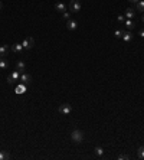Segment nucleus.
I'll use <instances>...</instances> for the list:
<instances>
[{
	"label": "nucleus",
	"mask_w": 144,
	"mask_h": 160,
	"mask_svg": "<svg viewBox=\"0 0 144 160\" xmlns=\"http://www.w3.org/2000/svg\"><path fill=\"white\" fill-rule=\"evenodd\" d=\"M71 139H72V141H74V143H82L84 141V133L77 128V130H74L71 133Z\"/></svg>",
	"instance_id": "obj_1"
},
{
	"label": "nucleus",
	"mask_w": 144,
	"mask_h": 160,
	"mask_svg": "<svg viewBox=\"0 0 144 160\" xmlns=\"http://www.w3.org/2000/svg\"><path fill=\"white\" fill-rule=\"evenodd\" d=\"M81 7H82V5H81L79 0H71L69 2V10L72 13H78L81 10Z\"/></svg>",
	"instance_id": "obj_2"
},
{
	"label": "nucleus",
	"mask_w": 144,
	"mask_h": 160,
	"mask_svg": "<svg viewBox=\"0 0 144 160\" xmlns=\"http://www.w3.org/2000/svg\"><path fill=\"white\" fill-rule=\"evenodd\" d=\"M22 45H23V49L29 51V49H32L35 46V40H33V38H25L23 42H22Z\"/></svg>",
	"instance_id": "obj_3"
},
{
	"label": "nucleus",
	"mask_w": 144,
	"mask_h": 160,
	"mask_svg": "<svg viewBox=\"0 0 144 160\" xmlns=\"http://www.w3.org/2000/svg\"><path fill=\"white\" fill-rule=\"evenodd\" d=\"M58 111H59L61 114H63V116H68V114H71L72 108H71V105H69V104H62V105L58 108Z\"/></svg>",
	"instance_id": "obj_4"
},
{
	"label": "nucleus",
	"mask_w": 144,
	"mask_h": 160,
	"mask_svg": "<svg viewBox=\"0 0 144 160\" xmlns=\"http://www.w3.org/2000/svg\"><path fill=\"white\" fill-rule=\"evenodd\" d=\"M19 79H20L22 84H25V85H29V84L32 82V77H30L29 74H23V72L20 74V78H19Z\"/></svg>",
	"instance_id": "obj_5"
},
{
	"label": "nucleus",
	"mask_w": 144,
	"mask_h": 160,
	"mask_svg": "<svg viewBox=\"0 0 144 160\" xmlns=\"http://www.w3.org/2000/svg\"><path fill=\"white\" fill-rule=\"evenodd\" d=\"M66 28H68V30H75L78 28V22L77 20H72V19L66 20Z\"/></svg>",
	"instance_id": "obj_6"
},
{
	"label": "nucleus",
	"mask_w": 144,
	"mask_h": 160,
	"mask_svg": "<svg viewBox=\"0 0 144 160\" xmlns=\"http://www.w3.org/2000/svg\"><path fill=\"white\" fill-rule=\"evenodd\" d=\"M9 45H3V46H0V58H6L9 55Z\"/></svg>",
	"instance_id": "obj_7"
},
{
	"label": "nucleus",
	"mask_w": 144,
	"mask_h": 160,
	"mask_svg": "<svg viewBox=\"0 0 144 160\" xmlns=\"http://www.w3.org/2000/svg\"><path fill=\"white\" fill-rule=\"evenodd\" d=\"M25 69H26V62L19 61V62L16 63V71H19V72H25Z\"/></svg>",
	"instance_id": "obj_8"
},
{
	"label": "nucleus",
	"mask_w": 144,
	"mask_h": 160,
	"mask_svg": "<svg viewBox=\"0 0 144 160\" xmlns=\"http://www.w3.org/2000/svg\"><path fill=\"white\" fill-rule=\"evenodd\" d=\"M55 9H56V12L63 13V12H66V5H65V3H62V2H59V3H56V5H55Z\"/></svg>",
	"instance_id": "obj_9"
},
{
	"label": "nucleus",
	"mask_w": 144,
	"mask_h": 160,
	"mask_svg": "<svg viewBox=\"0 0 144 160\" xmlns=\"http://www.w3.org/2000/svg\"><path fill=\"white\" fill-rule=\"evenodd\" d=\"M124 16H126L127 19H133V17L135 16V9H133V7H128V9L126 10Z\"/></svg>",
	"instance_id": "obj_10"
},
{
	"label": "nucleus",
	"mask_w": 144,
	"mask_h": 160,
	"mask_svg": "<svg viewBox=\"0 0 144 160\" xmlns=\"http://www.w3.org/2000/svg\"><path fill=\"white\" fill-rule=\"evenodd\" d=\"M133 39V33H131V30H126V32H123V40L124 42H130Z\"/></svg>",
	"instance_id": "obj_11"
},
{
	"label": "nucleus",
	"mask_w": 144,
	"mask_h": 160,
	"mask_svg": "<svg viewBox=\"0 0 144 160\" xmlns=\"http://www.w3.org/2000/svg\"><path fill=\"white\" fill-rule=\"evenodd\" d=\"M12 51H13V52H17V54H22L23 45H22V43H15L13 46H12Z\"/></svg>",
	"instance_id": "obj_12"
},
{
	"label": "nucleus",
	"mask_w": 144,
	"mask_h": 160,
	"mask_svg": "<svg viewBox=\"0 0 144 160\" xmlns=\"http://www.w3.org/2000/svg\"><path fill=\"white\" fill-rule=\"evenodd\" d=\"M124 25H126V28L128 29V30H131V29H134V26H135V23L131 20V19H127L126 22H124Z\"/></svg>",
	"instance_id": "obj_13"
},
{
	"label": "nucleus",
	"mask_w": 144,
	"mask_h": 160,
	"mask_svg": "<svg viewBox=\"0 0 144 160\" xmlns=\"http://www.w3.org/2000/svg\"><path fill=\"white\" fill-rule=\"evenodd\" d=\"M135 10H138V12H144V0H140L138 3H135Z\"/></svg>",
	"instance_id": "obj_14"
},
{
	"label": "nucleus",
	"mask_w": 144,
	"mask_h": 160,
	"mask_svg": "<svg viewBox=\"0 0 144 160\" xmlns=\"http://www.w3.org/2000/svg\"><path fill=\"white\" fill-rule=\"evenodd\" d=\"M7 66H9V62L5 58H0V69H6Z\"/></svg>",
	"instance_id": "obj_15"
},
{
	"label": "nucleus",
	"mask_w": 144,
	"mask_h": 160,
	"mask_svg": "<svg viewBox=\"0 0 144 160\" xmlns=\"http://www.w3.org/2000/svg\"><path fill=\"white\" fill-rule=\"evenodd\" d=\"M7 159H10V154H9L6 150H2V151H0V160H7Z\"/></svg>",
	"instance_id": "obj_16"
},
{
	"label": "nucleus",
	"mask_w": 144,
	"mask_h": 160,
	"mask_svg": "<svg viewBox=\"0 0 144 160\" xmlns=\"http://www.w3.org/2000/svg\"><path fill=\"white\" fill-rule=\"evenodd\" d=\"M25 91H26V85H25V84H22V85H19V87H17L16 93H17V94H23Z\"/></svg>",
	"instance_id": "obj_17"
},
{
	"label": "nucleus",
	"mask_w": 144,
	"mask_h": 160,
	"mask_svg": "<svg viewBox=\"0 0 144 160\" xmlns=\"http://www.w3.org/2000/svg\"><path fill=\"white\" fill-rule=\"evenodd\" d=\"M137 156H138V159H143L144 160V147L141 146V147H138V150H137Z\"/></svg>",
	"instance_id": "obj_18"
},
{
	"label": "nucleus",
	"mask_w": 144,
	"mask_h": 160,
	"mask_svg": "<svg viewBox=\"0 0 144 160\" xmlns=\"http://www.w3.org/2000/svg\"><path fill=\"white\" fill-rule=\"evenodd\" d=\"M95 154L101 157V156L104 154V149H102V147H100V146H98V147H95Z\"/></svg>",
	"instance_id": "obj_19"
},
{
	"label": "nucleus",
	"mask_w": 144,
	"mask_h": 160,
	"mask_svg": "<svg viewBox=\"0 0 144 160\" xmlns=\"http://www.w3.org/2000/svg\"><path fill=\"white\" fill-rule=\"evenodd\" d=\"M117 20L120 22V23H124V22H126V16L124 15H118L117 16Z\"/></svg>",
	"instance_id": "obj_20"
},
{
	"label": "nucleus",
	"mask_w": 144,
	"mask_h": 160,
	"mask_svg": "<svg viewBox=\"0 0 144 160\" xmlns=\"http://www.w3.org/2000/svg\"><path fill=\"white\" fill-rule=\"evenodd\" d=\"M114 36H115V38H123V30L117 29V30L114 32Z\"/></svg>",
	"instance_id": "obj_21"
},
{
	"label": "nucleus",
	"mask_w": 144,
	"mask_h": 160,
	"mask_svg": "<svg viewBox=\"0 0 144 160\" xmlns=\"http://www.w3.org/2000/svg\"><path fill=\"white\" fill-rule=\"evenodd\" d=\"M62 17H63L65 20H69V17H71V13H69V12H63V13H62Z\"/></svg>",
	"instance_id": "obj_22"
},
{
	"label": "nucleus",
	"mask_w": 144,
	"mask_h": 160,
	"mask_svg": "<svg viewBox=\"0 0 144 160\" xmlns=\"http://www.w3.org/2000/svg\"><path fill=\"white\" fill-rule=\"evenodd\" d=\"M130 159V156H127V154H121V156H118V160H128Z\"/></svg>",
	"instance_id": "obj_23"
},
{
	"label": "nucleus",
	"mask_w": 144,
	"mask_h": 160,
	"mask_svg": "<svg viewBox=\"0 0 144 160\" xmlns=\"http://www.w3.org/2000/svg\"><path fill=\"white\" fill-rule=\"evenodd\" d=\"M7 82H9L10 85H13V84H15V78H13L12 75H9V77H7Z\"/></svg>",
	"instance_id": "obj_24"
},
{
	"label": "nucleus",
	"mask_w": 144,
	"mask_h": 160,
	"mask_svg": "<svg viewBox=\"0 0 144 160\" xmlns=\"http://www.w3.org/2000/svg\"><path fill=\"white\" fill-rule=\"evenodd\" d=\"M138 35H140V36H141V38H144V29H141V30H140V33H138Z\"/></svg>",
	"instance_id": "obj_25"
},
{
	"label": "nucleus",
	"mask_w": 144,
	"mask_h": 160,
	"mask_svg": "<svg viewBox=\"0 0 144 160\" xmlns=\"http://www.w3.org/2000/svg\"><path fill=\"white\" fill-rule=\"evenodd\" d=\"M128 2H130V3H134V5H135V3H138V2H140V0H128Z\"/></svg>",
	"instance_id": "obj_26"
},
{
	"label": "nucleus",
	"mask_w": 144,
	"mask_h": 160,
	"mask_svg": "<svg viewBox=\"0 0 144 160\" xmlns=\"http://www.w3.org/2000/svg\"><path fill=\"white\" fill-rule=\"evenodd\" d=\"M2 7H3V5H2V2H0V10H2Z\"/></svg>",
	"instance_id": "obj_27"
},
{
	"label": "nucleus",
	"mask_w": 144,
	"mask_h": 160,
	"mask_svg": "<svg viewBox=\"0 0 144 160\" xmlns=\"http://www.w3.org/2000/svg\"><path fill=\"white\" fill-rule=\"evenodd\" d=\"M141 20H143V23H144V15H143V16H141Z\"/></svg>",
	"instance_id": "obj_28"
}]
</instances>
